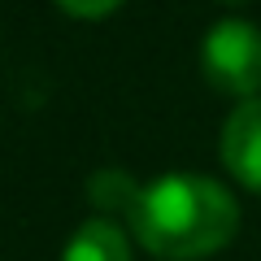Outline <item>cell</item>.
Wrapping results in <instances>:
<instances>
[{
	"mask_svg": "<svg viewBox=\"0 0 261 261\" xmlns=\"http://www.w3.org/2000/svg\"><path fill=\"white\" fill-rule=\"evenodd\" d=\"M135 240L161 261H200L240 231V205L218 178L161 174L135 192L126 209Z\"/></svg>",
	"mask_w": 261,
	"mask_h": 261,
	"instance_id": "6da1fadb",
	"label": "cell"
},
{
	"mask_svg": "<svg viewBox=\"0 0 261 261\" xmlns=\"http://www.w3.org/2000/svg\"><path fill=\"white\" fill-rule=\"evenodd\" d=\"M200 70L226 96L257 100L261 92V31L252 22L226 18L200 44Z\"/></svg>",
	"mask_w": 261,
	"mask_h": 261,
	"instance_id": "7a4b0ae2",
	"label": "cell"
},
{
	"mask_svg": "<svg viewBox=\"0 0 261 261\" xmlns=\"http://www.w3.org/2000/svg\"><path fill=\"white\" fill-rule=\"evenodd\" d=\"M222 161L248 192L261 196V96L240 100L222 126Z\"/></svg>",
	"mask_w": 261,
	"mask_h": 261,
	"instance_id": "3957f363",
	"label": "cell"
},
{
	"mask_svg": "<svg viewBox=\"0 0 261 261\" xmlns=\"http://www.w3.org/2000/svg\"><path fill=\"white\" fill-rule=\"evenodd\" d=\"M61 261H130V244H126V235H122L118 222L92 218V222H83L70 235Z\"/></svg>",
	"mask_w": 261,
	"mask_h": 261,
	"instance_id": "277c9868",
	"label": "cell"
},
{
	"mask_svg": "<svg viewBox=\"0 0 261 261\" xmlns=\"http://www.w3.org/2000/svg\"><path fill=\"white\" fill-rule=\"evenodd\" d=\"M57 5L65 13H74V18H109L122 0H57Z\"/></svg>",
	"mask_w": 261,
	"mask_h": 261,
	"instance_id": "5b68a950",
	"label": "cell"
},
{
	"mask_svg": "<svg viewBox=\"0 0 261 261\" xmlns=\"http://www.w3.org/2000/svg\"><path fill=\"white\" fill-rule=\"evenodd\" d=\"M226 5H240V0H226Z\"/></svg>",
	"mask_w": 261,
	"mask_h": 261,
	"instance_id": "8992f818",
	"label": "cell"
}]
</instances>
